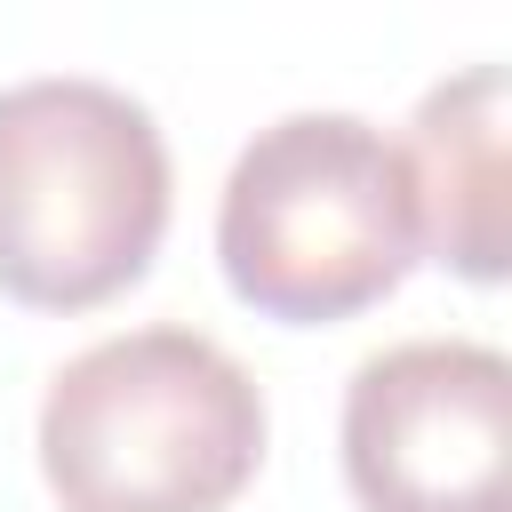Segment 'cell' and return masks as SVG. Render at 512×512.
Instances as JSON below:
<instances>
[{
  "label": "cell",
  "mask_w": 512,
  "mask_h": 512,
  "mask_svg": "<svg viewBox=\"0 0 512 512\" xmlns=\"http://www.w3.org/2000/svg\"><path fill=\"white\" fill-rule=\"evenodd\" d=\"M168 232V136L96 72L0 88V296L88 312L152 272Z\"/></svg>",
  "instance_id": "2"
},
{
  "label": "cell",
  "mask_w": 512,
  "mask_h": 512,
  "mask_svg": "<svg viewBox=\"0 0 512 512\" xmlns=\"http://www.w3.org/2000/svg\"><path fill=\"white\" fill-rule=\"evenodd\" d=\"M216 256L240 304L304 328L392 296L416 264L400 144L360 112L264 120L216 192Z\"/></svg>",
  "instance_id": "3"
},
{
  "label": "cell",
  "mask_w": 512,
  "mask_h": 512,
  "mask_svg": "<svg viewBox=\"0 0 512 512\" xmlns=\"http://www.w3.org/2000/svg\"><path fill=\"white\" fill-rule=\"evenodd\" d=\"M344 480L368 512H512V360L408 336L344 384Z\"/></svg>",
  "instance_id": "4"
},
{
  "label": "cell",
  "mask_w": 512,
  "mask_h": 512,
  "mask_svg": "<svg viewBox=\"0 0 512 512\" xmlns=\"http://www.w3.org/2000/svg\"><path fill=\"white\" fill-rule=\"evenodd\" d=\"M264 464V392L200 328L96 336L40 392V472L64 512H224Z\"/></svg>",
  "instance_id": "1"
},
{
  "label": "cell",
  "mask_w": 512,
  "mask_h": 512,
  "mask_svg": "<svg viewBox=\"0 0 512 512\" xmlns=\"http://www.w3.org/2000/svg\"><path fill=\"white\" fill-rule=\"evenodd\" d=\"M504 112V64H464L424 88L400 152L416 184V240H432L464 280H504Z\"/></svg>",
  "instance_id": "5"
}]
</instances>
